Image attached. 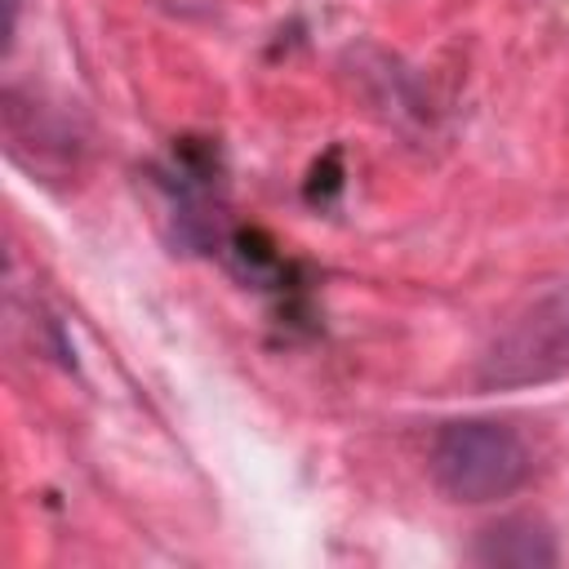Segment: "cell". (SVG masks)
<instances>
[{
	"label": "cell",
	"instance_id": "6da1fadb",
	"mask_svg": "<svg viewBox=\"0 0 569 569\" xmlns=\"http://www.w3.org/2000/svg\"><path fill=\"white\" fill-rule=\"evenodd\" d=\"M529 445L498 418H467L440 427L431 445V476L453 502H498L529 480Z\"/></svg>",
	"mask_w": 569,
	"mask_h": 569
},
{
	"label": "cell",
	"instance_id": "7a4b0ae2",
	"mask_svg": "<svg viewBox=\"0 0 569 569\" xmlns=\"http://www.w3.org/2000/svg\"><path fill=\"white\" fill-rule=\"evenodd\" d=\"M569 373V284L533 302L480 360L485 387H525Z\"/></svg>",
	"mask_w": 569,
	"mask_h": 569
},
{
	"label": "cell",
	"instance_id": "3957f363",
	"mask_svg": "<svg viewBox=\"0 0 569 569\" xmlns=\"http://www.w3.org/2000/svg\"><path fill=\"white\" fill-rule=\"evenodd\" d=\"M476 560L480 565H556V542L542 520L507 516L480 533Z\"/></svg>",
	"mask_w": 569,
	"mask_h": 569
}]
</instances>
